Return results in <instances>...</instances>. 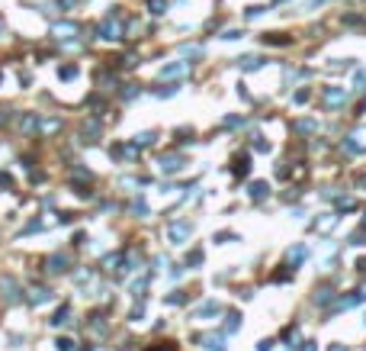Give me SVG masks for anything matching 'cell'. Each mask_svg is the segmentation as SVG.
I'll list each match as a JSON object with an SVG mask.
<instances>
[{
    "label": "cell",
    "instance_id": "6da1fadb",
    "mask_svg": "<svg viewBox=\"0 0 366 351\" xmlns=\"http://www.w3.org/2000/svg\"><path fill=\"white\" fill-rule=\"evenodd\" d=\"M344 149L350 152V155H357V152H366V129H357L353 135H347Z\"/></svg>",
    "mask_w": 366,
    "mask_h": 351
},
{
    "label": "cell",
    "instance_id": "7a4b0ae2",
    "mask_svg": "<svg viewBox=\"0 0 366 351\" xmlns=\"http://www.w3.org/2000/svg\"><path fill=\"white\" fill-rule=\"evenodd\" d=\"M100 36H103V39H119L122 36V23L116 20V16H106L103 26H100Z\"/></svg>",
    "mask_w": 366,
    "mask_h": 351
},
{
    "label": "cell",
    "instance_id": "8992f818",
    "mask_svg": "<svg viewBox=\"0 0 366 351\" xmlns=\"http://www.w3.org/2000/svg\"><path fill=\"white\" fill-rule=\"evenodd\" d=\"M334 226H337V216H334V213H328V216H321L318 222H315V229H318V232H331Z\"/></svg>",
    "mask_w": 366,
    "mask_h": 351
},
{
    "label": "cell",
    "instance_id": "5bb4252c",
    "mask_svg": "<svg viewBox=\"0 0 366 351\" xmlns=\"http://www.w3.org/2000/svg\"><path fill=\"white\" fill-rule=\"evenodd\" d=\"M315 303H321V306H325V303H331V290H328V287H321L318 293H315Z\"/></svg>",
    "mask_w": 366,
    "mask_h": 351
},
{
    "label": "cell",
    "instance_id": "4fadbf2b",
    "mask_svg": "<svg viewBox=\"0 0 366 351\" xmlns=\"http://www.w3.org/2000/svg\"><path fill=\"white\" fill-rule=\"evenodd\" d=\"M247 171H251V164H247V155H244V158H238V161H235V174H241V177H244Z\"/></svg>",
    "mask_w": 366,
    "mask_h": 351
},
{
    "label": "cell",
    "instance_id": "52a82bcc",
    "mask_svg": "<svg viewBox=\"0 0 366 351\" xmlns=\"http://www.w3.org/2000/svg\"><path fill=\"white\" fill-rule=\"evenodd\" d=\"M219 309H222V306L215 303V300H209V303H203V306L196 309V316H199V319H206V316H215Z\"/></svg>",
    "mask_w": 366,
    "mask_h": 351
},
{
    "label": "cell",
    "instance_id": "e0dca14e",
    "mask_svg": "<svg viewBox=\"0 0 366 351\" xmlns=\"http://www.w3.org/2000/svg\"><path fill=\"white\" fill-rule=\"evenodd\" d=\"M302 351H318V345H315V342H305V345H302Z\"/></svg>",
    "mask_w": 366,
    "mask_h": 351
},
{
    "label": "cell",
    "instance_id": "277c9868",
    "mask_svg": "<svg viewBox=\"0 0 366 351\" xmlns=\"http://www.w3.org/2000/svg\"><path fill=\"white\" fill-rule=\"evenodd\" d=\"M186 71H190V65L177 62V65H167V68L161 71V78H180V74H186Z\"/></svg>",
    "mask_w": 366,
    "mask_h": 351
},
{
    "label": "cell",
    "instance_id": "8fae6325",
    "mask_svg": "<svg viewBox=\"0 0 366 351\" xmlns=\"http://www.w3.org/2000/svg\"><path fill=\"white\" fill-rule=\"evenodd\" d=\"M241 68H244V71L260 68V58H257V55H247V58H241Z\"/></svg>",
    "mask_w": 366,
    "mask_h": 351
},
{
    "label": "cell",
    "instance_id": "9c48e42d",
    "mask_svg": "<svg viewBox=\"0 0 366 351\" xmlns=\"http://www.w3.org/2000/svg\"><path fill=\"white\" fill-rule=\"evenodd\" d=\"M289 261H292V264H302V261H305V248H302V245L289 248Z\"/></svg>",
    "mask_w": 366,
    "mask_h": 351
},
{
    "label": "cell",
    "instance_id": "ba28073f",
    "mask_svg": "<svg viewBox=\"0 0 366 351\" xmlns=\"http://www.w3.org/2000/svg\"><path fill=\"white\" fill-rule=\"evenodd\" d=\"M186 235H190V226H186V222H180V226H170V239H174V242H183Z\"/></svg>",
    "mask_w": 366,
    "mask_h": 351
},
{
    "label": "cell",
    "instance_id": "9a60e30c",
    "mask_svg": "<svg viewBox=\"0 0 366 351\" xmlns=\"http://www.w3.org/2000/svg\"><path fill=\"white\" fill-rule=\"evenodd\" d=\"M267 184H254V187H251V197H254V200H260V197H267Z\"/></svg>",
    "mask_w": 366,
    "mask_h": 351
},
{
    "label": "cell",
    "instance_id": "30bf717a",
    "mask_svg": "<svg viewBox=\"0 0 366 351\" xmlns=\"http://www.w3.org/2000/svg\"><path fill=\"white\" fill-rule=\"evenodd\" d=\"M161 168H164V171H167V174L180 171V158H164V161H161Z\"/></svg>",
    "mask_w": 366,
    "mask_h": 351
},
{
    "label": "cell",
    "instance_id": "7c38bea8",
    "mask_svg": "<svg viewBox=\"0 0 366 351\" xmlns=\"http://www.w3.org/2000/svg\"><path fill=\"white\" fill-rule=\"evenodd\" d=\"M148 7H151V13H154V16H161L164 10H167V0H148Z\"/></svg>",
    "mask_w": 366,
    "mask_h": 351
},
{
    "label": "cell",
    "instance_id": "d6986e66",
    "mask_svg": "<svg viewBox=\"0 0 366 351\" xmlns=\"http://www.w3.org/2000/svg\"><path fill=\"white\" fill-rule=\"evenodd\" d=\"M363 229H366V216H363Z\"/></svg>",
    "mask_w": 366,
    "mask_h": 351
},
{
    "label": "cell",
    "instance_id": "3957f363",
    "mask_svg": "<svg viewBox=\"0 0 366 351\" xmlns=\"http://www.w3.org/2000/svg\"><path fill=\"white\" fill-rule=\"evenodd\" d=\"M344 100H347V90H344V87H328V90L321 94V103H325V107H341Z\"/></svg>",
    "mask_w": 366,
    "mask_h": 351
},
{
    "label": "cell",
    "instance_id": "ac0fdd59",
    "mask_svg": "<svg viewBox=\"0 0 366 351\" xmlns=\"http://www.w3.org/2000/svg\"><path fill=\"white\" fill-rule=\"evenodd\" d=\"M331 351H347V348H344V345H331Z\"/></svg>",
    "mask_w": 366,
    "mask_h": 351
},
{
    "label": "cell",
    "instance_id": "5b68a950",
    "mask_svg": "<svg viewBox=\"0 0 366 351\" xmlns=\"http://www.w3.org/2000/svg\"><path fill=\"white\" fill-rule=\"evenodd\" d=\"M199 345H203V348H212V351H222L225 348V338L222 335H199Z\"/></svg>",
    "mask_w": 366,
    "mask_h": 351
},
{
    "label": "cell",
    "instance_id": "2e32d148",
    "mask_svg": "<svg viewBox=\"0 0 366 351\" xmlns=\"http://www.w3.org/2000/svg\"><path fill=\"white\" fill-rule=\"evenodd\" d=\"M55 32L64 39V36H71V32H77V29H74V26H55Z\"/></svg>",
    "mask_w": 366,
    "mask_h": 351
}]
</instances>
